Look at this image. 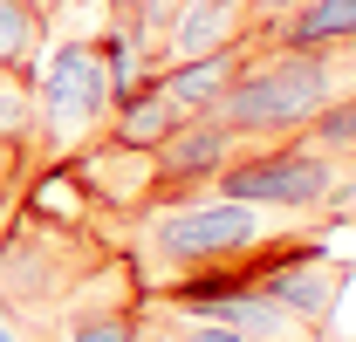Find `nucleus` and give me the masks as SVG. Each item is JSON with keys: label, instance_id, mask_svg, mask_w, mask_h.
Instances as JSON below:
<instances>
[{"label": "nucleus", "instance_id": "obj_8", "mask_svg": "<svg viewBox=\"0 0 356 342\" xmlns=\"http://www.w3.org/2000/svg\"><path fill=\"white\" fill-rule=\"evenodd\" d=\"M42 48H48L42 7H35V0H0V69L35 76V69H42Z\"/></svg>", "mask_w": 356, "mask_h": 342}, {"label": "nucleus", "instance_id": "obj_2", "mask_svg": "<svg viewBox=\"0 0 356 342\" xmlns=\"http://www.w3.org/2000/svg\"><path fill=\"white\" fill-rule=\"evenodd\" d=\"M110 240L89 219H62L48 206H28L0 226V315L28 336H42L48 322L83 295L89 274L110 267Z\"/></svg>", "mask_w": 356, "mask_h": 342}, {"label": "nucleus", "instance_id": "obj_11", "mask_svg": "<svg viewBox=\"0 0 356 342\" xmlns=\"http://www.w3.org/2000/svg\"><path fill=\"white\" fill-rule=\"evenodd\" d=\"M151 308H158V301H151ZM158 322H165V336H172V342H247L240 329L206 322V315H172V308H158Z\"/></svg>", "mask_w": 356, "mask_h": 342}, {"label": "nucleus", "instance_id": "obj_5", "mask_svg": "<svg viewBox=\"0 0 356 342\" xmlns=\"http://www.w3.org/2000/svg\"><path fill=\"white\" fill-rule=\"evenodd\" d=\"M233 151H247V137H233V130L213 124V117H185L172 137L151 144V192H158V206L206 192V185L226 171ZM144 213H151V206H144Z\"/></svg>", "mask_w": 356, "mask_h": 342}, {"label": "nucleus", "instance_id": "obj_7", "mask_svg": "<svg viewBox=\"0 0 356 342\" xmlns=\"http://www.w3.org/2000/svg\"><path fill=\"white\" fill-rule=\"evenodd\" d=\"M247 48V42H240ZM240 48H220V55H192V62H165L158 69V89L172 96L185 117H206L213 103H220V89L233 83V69H240Z\"/></svg>", "mask_w": 356, "mask_h": 342}, {"label": "nucleus", "instance_id": "obj_6", "mask_svg": "<svg viewBox=\"0 0 356 342\" xmlns=\"http://www.w3.org/2000/svg\"><path fill=\"white\" fill-rule=\"evenodd\" d=\"M254 48H336L356 42V0H302L295 14H281L274 28L247 35Z\"/></svg>", "mask_w": 356, "mask_h": 342}, {"label": "nucleus", "instance_id": "obj_3", "mask_svg": "<svg viewBox=\"0 0 356 342\" xmlns=\"http://www.w3.org/2000/svg\"><path fill=\"white\" fill-rule=\"evenodd\" d=\"M206 192L247 199V206L322 213L329 226H343V219H356V158H336V151H322L309 137H267V144L233 151Z\"/></svg>", "mask_w": 356, "mask_h": 342}, {"label": "nucleus", "instance_id": "obj_12", "mask_svg": "<svg viewBox=\"0 0 356 342\" xmlns=\"http://www.w3.org/2000/svg\"><path fill=\"white\" fill-rule=\"evenodd\" d=\"M295 7H302V0H247V14H254V35H261V28H274L281 14H295Z\"/></svg>", "mask_w": 356, "mask_h": 342}, {"label": "nucleus", "instance_id": "obj_1", "mask_svg": "<svg viewBox=\"0 0 356 342\" xmlns=\"http://www.w3.org/2000/svg\"><path fill=\"white\" fill-rule=\"evenodd\" d=\"M356 89V42L336 48H240V69L220 89V103L206 110L213 124H226L247 144L267 137H295L302 124H315L329 103H343Z\"/></svg>", "mask_w": 356, "mask_h": 342}, {"label": "nucleus", "instance_id": "obj_4", "mask_svg": "<svg viewBox=\"0 0 356 342\" xmlns=\"http://www.w3.org/2000/svg\"><path fill=\"white\" fill-rule=\"evenodd\" d=\"M110 103H117V83H110L96 35H62L42 89H35V171L96 144L110 124Z\"/></svg>", "mask_w": 356, "mask_h": 342}, {"label": "nucleus", "instance_id": "obj_10", "mask_svg": "<svg viewBox=\"0 0 356 342\" xmlns=\"http://www.w3.org/2000/svg\"><path fill=\"white\" fill-rule=\"evenodd\" d=\"M295 137H309V144H322V151H336V158H356V89L343 96V103H329L315 124H302Z\"/></svg>", "mask_w": 356, "mask_h": 342}, {"label": "nucleus", "instance_id": "obj_13", "mask_svg": "<svg viewBox=\"0 0 356 342\" xmlns=\"http://www.w3.org/2000/svg\"><path fill=\"white\" fill-rule=\"evenodd\" d=\"M0 342H7V336H0Z\"/></svg>", "mask_w": 356, "mask_h": 342}, {"label": "nucleus", "instance_id": "obj_9", "mask_svg": "<svg viewBox=\"0 0 356 342\" xmlns=\"http://www.w3.org/2000/svg\"><path fill=\"white\" fill-rule=\"evenodd\" d=\"M28 185H35V144L28 137H0V226L21 213Z\"/></svg>", "mask_w": 356, "mask_h": 342}]
</instances>
